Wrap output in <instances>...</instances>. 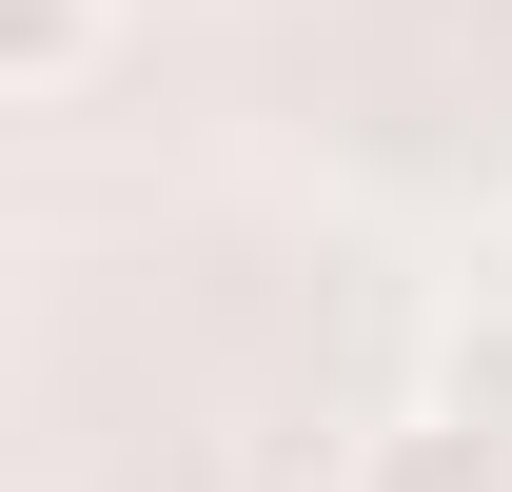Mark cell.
Listing matches in <instances>:
<instances>
[{
    "label": "cell",
    "instance_id": "cell-3",
    "mask_svg": "<svg viewBox=\"0 0 512 492\" xmlns=\"http://www.w3.org/2000/svg\"><path fill=\"white\" fill-rule=\"evenodd\" d=\"M99 40H119V0H0V99H60Z\"/></svg>",
    "mask_w": 512,
    "mask_h": 492
},
{
    "label": "cell",
    "instance_id": "cell-2",
    "mask_svg": "<svg viewBox=\"0 0 512 492\" xmlns=\"http://www.w3.org/2000/svg\"><path fill=\"white\" fill-rule=\"evenodd\" d=\"M434 414H473L512 453V276H473V296L434 315Z\"/></svg>",
    "mask_w": 512,
    "mask_h": 492
},
{
    "label": "cell",
    "instance_id": "cell-1",
    "mask_svg": "<svg viewBox=\"0 0 512 492\" xmlns=\"http://www.w3.org/2000/svg\"><path fill=\"white\" fill-rule=\"evenodd\" d=\"M335 492H512V453H493L473 414H434V394H414L394 433H355V473H335Z\"/></svg>",
    "mask_w": 512,
    "mask_h": 492
}]
</instances>
